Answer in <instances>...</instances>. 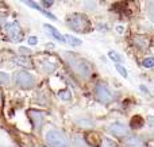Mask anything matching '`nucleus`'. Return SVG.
Listing matches in <instances>:
<instances>
[{"mask_svg":"<svg viewBox=\"0 0 154 147\" xmlns=\"http://www.w3.org/2000/svg\"><path fill=\"white\" fill-rule=\"evenodd\" d=\"M68 26L76 32H88L91 30V23L88 18L82 14H72L68 16Z\"/></svg>","mask_w":154,"mask_h":147,"instance_id":"f257e3e1","label":"nucleus"},{"mask_svg":"<svg viewBox=\"0 0 154 147\" xmlns=\"http://www.w3.org/2000/svg\"><path fill=\"white\" fill-rule=\"evenodd\" d=\"M46 142L50 147H69L66 136L58 130H49L46 132Z\"/></svg>","mask_w":154,"mask_h":147,"instance_id":"f03ea898","label":"nucleus"},{"mask_svg":"<svg viewBox=\"0 0 154 147\" xmlns=\"http://www.w3.org/2000/svg\"><path fill=\"white\" fill-rule=\"evenodd\" d=\"M4 30L12 42H22V39H23V32H22V28L18 22H8V23H5Z\"/></svg>","mask_w":154,"mask_h":147,"instance_id":"7ed1b4c3","label":"nucleus"},{"mask_svg":"<svg viewBox=\"0 0 154 147\" xmlns=\"http://www.w3.org/2000/svg\"><path fill=\"white\" fill-rule=\"evenodd\" d=\"M15 84L23 89H30L34 86L35 80H34L31 73L18 72V73H15Z\"/></svg>","mask_w":154,"mask_h":147,"instance_id":"20e7f679","label":"nucleus"},{"mask_svg":"<svg viewBox=\"0 0 154 147\" xmlns=\"http://www.w3.org/2000/svg\"><path fill=\"white\" fill-rule=\"evenodd\" d=\"M75 68V70L79 73L80 77L82 78H89V76L92 74V66L89 65V62L85 61V59H80L77 58L75 61H70Z\"/></svg>","mask_w":154,"mask_h":147,"instance_id":"39448f33","label":"nucleus"},{"mask_svg":"<svg viewBox=\"0 0 154 147\" xmlns=\"http://www.w3.org/2000/svg\"><path fill=\"white\" fill-rule=\"evenodd\" d=\"M95 93H96V97H97V100L100 103H103V104H109V103L114 100V97H112L111 92L108 91V88H107L104 84H101V82L96 85Z\"/></svg>","mask_w":154,"mask_h":147,"instance_id":"423d86ee","label":"nucleus"},{"mask_svg":"<svg viewBox=\"0 0 154 147\" xmlns=\"http://www.w3.org/2000/svg\"><path fill=\"white\" fill-rule=\"evenodd\" d=\"M109 132H111L114 136L116 138H125L128 135V128L125 126V124L119 123V122H115V123H112L111 126H109Z\"/></svg>","mask_w":154,"mask_h":147,"instance_id":"0eeeda50","label":"nucleus"},{"mask_svg":"<svg viewBox=\"0 0 154 147\" xmlns=\"http://www.w3.org/2000/svg\"><path fill=\"white\" fill-rule=\"evenodd\" d=\"M43 27H45V28L48 30V31L50 32V34L53 35V37L56 38L57 40H60V42H62V43H65V42H66V40H65V37H64V35H62V34H60V31L56 28V27H53V26H51V24H48V23H45V24H43Z\"/></svg>","mask_w":154,"mask_h":147,"instance_id":"6e6552de","label":"nucleus"},{"mask_svg":"<svg viewBox=\"0 0 154 147\" xmlns=\"http://www.w3.org/2000/svg\"><path fill=\"white\" fill-rule=\"evenodd\" d=\"M30 118H31L32 123H34V127L35 128L39 130L41 126H42V122H43V116L41 112H37V111H30Z\"/></svg>","mask_w":154,"mask_h":147,"instance_id":"1a4fd4ad","label":"nucleus"},{"mask_svg":"<svg viewBox=\"0 0 154 147\" xmlns=\"http://www.w3.org/2000/svg\"><path fill=\"white\" fill-rule=\"evenodd\" d=\"M15 64L16 65H19V66H22V68H27V69H31L34 65H32V61L30 58H27V57H16L15 59Z\"/></svg>","mask_w":154,"mask_h":147,"instance_id":"9d476101","label":"nucleus"},{"mask_svg":"<svg viewBox=\"0 0 154 147\" xmlns=\"http://www.w3.org/2000/svg\"><path fill=\"white\" fill-rule=\"evenodd\" d=\"M126 146H127V147H143L145 143H143V140L139 139V138L133 136V138H128V139H127Z\"/></svg>","mask_w":154,"mask_h":147,"instance_id":"9b49d317","label":"nucleus"},{"mask_svg":"<svg viewBox=\"0 0 154 147\" xmlns=\"http://www.w3.org/2000/svg\"><path fill=\"white\" fill-rule=\"evenodd\" d=\"M134 43H135L139 49L145 50V49L149 46V39H147L146 37H135L134 38Z\"/></svg>","mask_w":154,"mask_h":147,"instance_id":"f8f14e48","label":"nucleus"},{"mask_svg":"<svg viewBox=\"0 0 154 147\" xmlns=\"http://www.w3.org/2000/svg\"><path fill=\"white\" fill-rule=\"evenodd\" d=\"M145 120L141 118V116H134L133 119H131V127L133 128H141L142 126H143Z\"/></svg>","mask_w":154,"mask_h":147,"instance_id":"ddd939ff","label":"nucleus"},{"mask_svg":"<svg viewBox=\"0 0 154 147\" xmlns=\"http://www.w3.org/2000/svg\"><path fill=\"white\" fill-rule=\"evenodd\" d=\"M65 40H66L68 43H70L72 46H80L81 45V40L76 37H72V35H65Z\"/></svg>","mask_w":154,"mask_h":147,"instance_id":"4468645a","label":"nucleus"},{"mask_svg":"<svg viewBox=\"0 0 154 147\" xmlns=\"http://www.w3.org/2000/svg\"><path fill=\"white\" fill-rule=\"evenodd\" d=\"M58 97L62 100H65V101H68V100L72 99V93H70L69 89H65V91H60L58 92Z\"/></svg>","mask_w":154,"mask_h":147,"instance_id":"2eb2a0df","label":"nucleus"},{"mask_svg":"<svg viewBox=\"0 0 154 147\" xmlns=\"http://www.w3.org/2000/svg\"><path fill=\"white\" fill-rule=\"evenodd\" d=\"M108 57L112 59L114 62H118V65H119V62L123 61V57L120 56V54H118L116 51H109L108 53Z\"/></svg>","mask_w":154,"mask_h":147,"instance_id":"dca6fc26","label":"nucleus"},{"mask_svg":"<svg viewBox=\"0 0 154 147\" xmlns=\"http://www.w3.org/2000/svg\"><path fill=\"white\" fill-rule=\"evenodd\" d=\"M100 147H118V146L114 140L108 139V138H103V140L100 142Z\"/></svg>","mask_w":154,"mask_h":147,"instance_id":"f3484780","label":"nucleus"},{"mask_svg":"<svg viewBox=\"0 0 154 147\" xmlns=\"http://www.w3.org/2000/svg\"><path fill=\"white\" fill-rule=\"evenodd\" d=\"M0 84L3 85H8L10 84V76L5 72H0Z\"/></svg>","mask_w":154,"mask_h":147,"instance_id":"a211bd4d","label":"nucleus"},{"mask_svg":"<svg viewBox=\"0 0 154 147\" xmlns=\"http://www.w3.org/2000/svg\"><path fill=\"white\" fill-rule=\"evenodd\" d=\"M142 66L143 68H153L154 66V57H147L142 61Z\"/></svg>","mask_w":154,"mask_h":147,"instance_id":"6ab92c4d","label":"nucleus"},{"mask_svg":"<svg viewBox=\"0 0 154 147\" xmlns=\"http://www.w3.org/2000/svg\"><path fill=\"white\" fill-rule=\"evenodd\" d=\"M54 69H56V65L51 64V62H49V64H48V62H45V64H43V72L48 73V74L53 72Z\"/></svg>","mask_w":154,"mask_h":147,"instance_id":"aec40b11","label":"nucleus"},{"mask_svg":"<svg viewBox=\"0 0 154 147\" xmlns=\"http://www.w3.org/2000/svg\"><path fill=\"white\" fill-rule=\"evenodd\" d=\"M116 70H118V72H119V74L120 76H122V77H125V78H127V70H126V68L125 66H122V65H116Z\"/></svg>","mask_w":154,"mask_h":147,"instance_id":"412c9836","label":"nucleus"},{"mask_svg":"<svg viewBox=\"0 0 154 147\" xmlns=\"http://www.w3.org/2000/svg\"><path fill=\"white\" fill-rule=\"evenodd\" d=\"M24 4L29 5V7H31V8H34V10H38L39 12H41V10H42V7H41L39 4H37L35 2H31V0H29V2H24Z\"/></svg>","mask_w":154,"mask_h":147,"instance_id":"4be33fe9","label":"nucleus"},{"mask_svg":"<svg viewBox=\"0 0 154 147\" xmlns=\"http://www.w3.org/2000/svg\"><path fill=\"white\" fill-rule=\"evenodd\" d=\"M19 51H20L22 54H24V57H26V56H29V54L31 53V50H29V49H27V47H20V49H19Z\"/></svg>","mask_w":154,"mask_h":147,"instance_id":"5701e85b","label":"nucleus"},{"mask_svg":"<svg viewBox=\"0 0 154 147\" xmlns=\"http://www.w3.org/2000/svg\"><path fill=\"white\" fill-rule=\"evenodd\" d=\"M29 43H30V45H32V46L37 45V43H38V38L37 37H30L29 38Z\"/></svg>","mask_w":154,"mask_h":147,"instance_id":"b1692460","label":"nucleus"},{"mask_svg":"<svg viewBox=\"0 0 154 147\" xmlns=\"http://www.w3.org/2000/svg\"><path fill=\"white\" fill-rule=\"evenodd\" d=\"M53 3H54V2H48V0H43L42 4H43V5H46V7H50V5L53 4Z\"/></svg>","mask_w":154,"mask_h":147,"instance_id":"393cba45","label":"nucleus"},{"mask_svg":"<svg viewBox=\"0 0 154 147\" xmlns=\"http://www.w3.org/2000/svg\"><path fill=\"white\" fill-rule=\"evenodd\" d=\"M149 15H150V18L154 20V8H149Z\"/></svg>","mask_w":154,"mask_h":147,"instance_id":"a878e982","label":"nucleus"},{"mask_svg":"<svg viewBox=\"0 0 154 147\" xmlns=\"http://www.w3.org/2000/svg\"><path fill=\"white\" fill-rule=\"evenodd\" d=\"M116 30H118V32H123V27L122 26H118Z\"/></svg>","mask_w":154,"mask_h":147,"instance_id":"bb28decb","label":"nucleus"},{"mask_svg":"<svg viewBox=\"0 0 154 147\" xmlns=\"http://www.w3.org/2000/svg\"><path fill=\"white\" fill-rule=\"evenodd\" d=\"M2 99H3V96H2V91H0V103H2Z\"/></svg>","mask_w":154,"mask_h":147,"instance_id":"cd10ccee","label":"nucleus"}]
</instances>
